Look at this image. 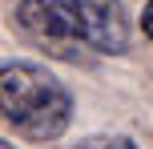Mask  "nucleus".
Returning a JSON list of instances; mask_svg holds the SVG:
<instances>
[{"label":"nucleus","instance_id":"obj_2","mask_svg":"<svg viewBox=\"0 0 153 149\" xmlns=\"http://www.w3.org/2000/svg\"><path fill=\"white\" fill-rule=\"evenodd\" d=\"M73 36L85 56H125L133 40V20L121 0H40Z\"/></svg>","mask_w":153,"mask_h":149},{"label":"nucleus","instance_id":"obj_1","mask_svg":"<svg viewBox=\"0 0 153 149\" xmlns=\"http://www.w3.org/2000/svg\"><path fill=\"white\" fill-rule=\"evenodd\" d=\"M76 101L61 77L36 61H0V121L24 141H61L73 125Z\"/></svg>","mask_w":153,"mask_h":149},{"label":"nucleus","instance_id":"obj_4","mask_svg":"<svg viewBox=\"0 0 153 149\" xmlns=\"http://www.w3.org/2000/svg\"><path fill=\"white\" fill-rule=\"evenodd\" d=\"M137 28H141V36L153 40V0H145L141 4V12H137Z\"/></svg>","mask_w":153,"mask_h":149},{"label":"nucleus","instance_id":"obj_3","mask_svg":"<svg viewBox=\"0 0 153 149\" xmlns=\"http://www.w3.org/2000/svg\"><path fill=\"white\" fill-rule=\"evenodd\" d=\"M73 149H141V145L133 137H125V133H93L85 141H76Z\"/></svg>","mask_w":153,"mask_h":149},{"label":"nucleus","instance_id":"obj_5","mask_svg":"<svg viewBox=\"0 0 153 149\" xmlns=\"http://www.w3.org/2000/svg\"><path fill=\"white\" fill-rule=\"evenodd\" d=\"M0 149H16V145H8V141H4V137H0Z\"/></svg>","mask_w":153,"mask_h":149}]
</instances>
